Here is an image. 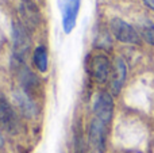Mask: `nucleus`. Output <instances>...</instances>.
Here are the masks:
<instances>
[{"label":"nucleus","instance_id":"nucleus-1","mask_svg":"<svg viewBox=\"0 0 154 153\" xmlns=\"http://www.w3.org/2000/svg\"><path fill=\"white\" fill-rule=\"evenodd\" d=\"M12 41H14V57L12 61L24 62L31 48V38L26 26L20 22H12Z\"/></svg>","mask_w":154,"mask_h":153},{"label":"nucleus","instance_id":"nucleus-2","mask_svg":"<svg viewBox=\"0 0 154 153\" xmlns=\"http://www.w3.org/2000/svg\"><path fill=\"white\" fill-rule=\"evenodd\" d=\"M109 31L114 35L115 39L122 43L128 45H141V34L133 26L120 18H112L109 22Z\"/></svg>","mask_w":154,"mask_h":153},{"label":"nucleus","instance_id":"nucleus-3","mask_svg":"<svg viewBox=\"0 0 154 153\" xmlns=\"http://www.w3.org/2000/svg\"><path fill=\"white\" fill-rule=\"evenodd\" d=\"M109 125L93 117L88 130V146L92 153H104L107 148V132Z\"/></svg>","mask_w":154,"mask_h":153},{"label":"nucleus","instance_id":"nucleus-4","mask_svg":"<svg viewBox=\"0 0 154 153\" xmlns=\"http://www.w3.org/2000/svg\"><path fill=\"white\" fill-rule=\"evenodd\" d=\"M80 4H81V0H58L62 30L65 34H70L75 30L80 11Z\"/></svg>","mask_w":154,"mask_h":153},{"label":"nucleus","instance_id":"nucleus-5","mask_svg":"<svg viewBox=\"0 0 154 153\" xmlns=\"http://www.w3.org/2000/svg\"><path fill=\"white\" fill-rule=\"evenodd\" d=\"M93 117L109 125L114 117V98L108 91H101L93 102Z\"/></svg>","mask_w":154,"mask_h":153},{"label":"nucleus","instance_id":"nucleus-6","mask_svg":"<svg viewBox=\"0 0 154 153\" xmlns=\"http://www.w3.org/2000/svg\"><path fill=\"white\" fill-rule=\"evenodd\" d=\"M89 72L93 80L104 84L109 80L112 72V64L106 54H95L89 61Z\"/></svg>","mask_w":154,"mask_h":153},{"label":"nucleus","instance_id":"nucleus-7","mask_svg":"<svg viewBox=\"0 0 154 153\" xmlns=\"http://www.w3.org/2000/svg\"><path fill=\"white\" fill-rule=\"evenodd\" d=\"M0 126L10 134L19 132V118L4 95L0 94Z\"/></svg>","mask_w":154,"mask_h":153},{"label":"nucleus","instance_id":"nucleus-8","mask_svg":"<svg viewBox=\"0 0 154 153\" xmlns=\"http://www.w3.org/2000/svg\"><path fill=\"white\" fill-rule=\"evenodd\" d=\"M127 79V64L122 57H116L112 64V72L109 77V89L112 95H119Z\"/></svg>","mask_w":154,"mask_h":153},{"label":"nucleus","instance_id":"nucleus-9","mask_svg":"<svg viewBox=\"0 0 154 153\" xmlns=\"http://www.w3.org/2000/svg\"><path fill=\"white\" fill-rule=\"evenodd\" d=\"M12 62H14V67H15L16 72H18V79L22 84V89H24L29 94L35 91V89H38V87H39V79L27 67L26 62H22V61H12Z\"/></svg>","mask_w":154,"mask_h":153},{"label":"nucleus","instance_id":"nucleus-10","mask_svg":"<svg viewBox=\"0 0 154 153\" xmlns=\"http://www.w3.org/2000/svg\"><path fill=\"white\" fill-rule=\"evenodd\" d=\"M12 99L15 102L18 110L20 111V114L23 117H26V118H34L38 114L37 105L32 100L31 95L29 92H26L24 89H16V91H14Z\"/></svg>","mask_w":154,"mask_h":153},{"label":"nucleus","instance_id":"nucleus-11","mask_svg":"<svg viewBox=\"0 0 154 153\" xmlns=\"http://www.w3.org/2000/svg\"><path fill=\"white\" fill-rule=\"evenodd\" d=\"M19 12L22 15L24 24L27 27H37L41 22V12L32 0H20L19 4Z\"/></svg>","mask_w":154,"mask_h":153},{"label":"nucleus","instance_id":"nucleus-12","mask_svg":"<svg viewBox=\"0 0 154 153\" xmlns=\"http://www.w3.org/2000/svg\"><path fill=\"white\" fill-rule=\"evenodd\" d=\"M32 62H34L35 68L39 70L41 73H45L49 68V56H48V49L43 45L37 46L32 53Z\"/></svg>","mask_w":154,"mask_h":153},{"label":"nucleus","instance_id":"nucleus-13","mask_svg":"<svg viewBox=\"0 0 154 153\" xmlns=\"http://www.w3.org/2000/svg\"><path fill=\"white\" fill-rule=\"evenodd\" d=\"M139 34L145 42L154 46V23L150 19H145L139 23Z\"/></svg>","mask_w":154,"mask_h":153},{"label":"nucleus","instance_id":"nucleus-14","mask_svg":"<svg viewBox=\"0 0 154 153\" xmlns=\"http://www.w3.org/2000/svg\"><path fill=\"white\" fill-rule=\"evenodd\" d=\"M142 2H143V4L146 5L147 8L154 11V0H142Z\"/></svg>","mask_w":154,"mask_h":153},{"label":"nucleus","instance_id":"nucleus-15","mask_svg":"<svg viewBox=\"0 0 154 153\" xmlns=\"http://www.w3.org/2000/svg\"><path fill=\"white\" fill-rule=\"evenodd\" d=\"M3 145H4V138H3V134L0 132V148H3Z\"/></svg>","mask_w":154,"mask_h":153}]
</instances>
